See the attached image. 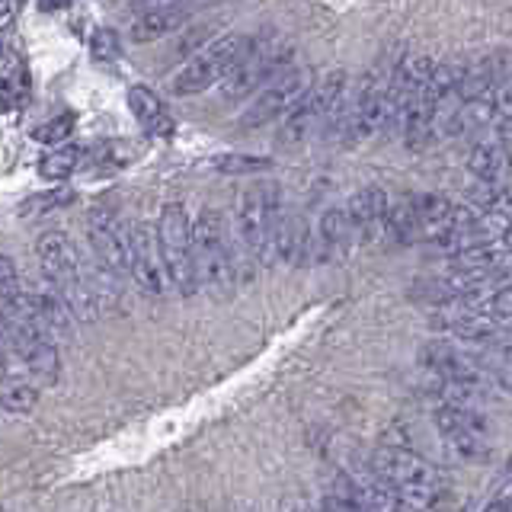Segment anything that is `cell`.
<instances>
[{"label":"cell","instance_id":"obj_12","mask_svg":"<svg viewBox=\"0 0 512 512\" xmlns=\"http://www.w3.org/2000/svg\"><path fill=\"white\" fill-rule=\"evenodd\" d=\"M388 212H391V199L381 186L368 183L362 189H356L346 202V215L352 221V231H356V240H378L388 234Z\"/></svg>","mask_w":512,"mask_h":512},{"label":"cell","instance_id":"obj_18","mask_svg":"<svg viewBox=\"0 0 512 512\" xmlns=\"http://www.w3.org/2000/svg\"><path fill=\"white\" fill-rule=\"evenodd\" d=\"M509 164H512L509 151H506V144L500 138L480 141L468 154V170L477 176V180H496V176H500Z\"/></svg>","mask_w":512,"mask_h":512},{"label":"cell","instance_id":"obj_3","mask_svg":"<svg viewBox=\"0 0 512 512\" xmlns=\"http://www.w3.org/2000/svg\"><path fill=\"white\" fill-rule=\"evenodd\" d=\"M378 477H384L388 484L397 490L400 506L404 509H426L436 506L439 496L445 493V477L432 468L426 458H420L410 448H391L384 445L372 455V464H368Z\"/></svg>","mask_w":512,"mask_h":512},{"label":"cell","instance_id":"obj_19","mask_svg":"<svg viewBox=\"0 0 512 512\" xmlns=\"http://www.w3.org/2000/svg\"><path fill=\"white\" fill-rule=\"evenodd\" d=\"M80 160H84V148H80V144H58L55 151H48L39 160L36 170L48 183H64L68 176H74V170L80 167Z\"/></svg>","mask_w":512,"mask_h":512},{"label":"cell","instance_id":"obj_9","mask_svg":"<svg viewBox=\"0 0 512 512\" xmlns=\"http://www.w3.org/2000/svg\"><path fill=\"white\" fill-rule=\"evenodd\" d=\"M343 96H346V74L343 71H333L324 80H317V84L311 87V93L304 96V100L285 116L279 141L282 144H298V141L308 138L314 128L330 125L333 112H336V106H340Z\"/></svg>","mask_w":512,"mask_h":512},{"label":"cell","instance_id":"obj_17","mask_svg":"<svg viewBox=\"0 0 512 512\" xmlns=\"http://www.w3.org/2000/svg\"><path fill=\"white\" fill-rule=\"evenodd\" d=\"M0 96H4L7 112L26 109V103H29V71L13 48L4 52V84H0Z\"/></svg>","mask_w":512,"mask_h":512},{"label":"cell","instance_id":"obj_7","mask_svg":"<svg viewBox=\"0 0 512 512\" xmlns=\"http://www.w3.org/2000/svg\"><path fill=\"white\" fill-rule=\"evenodd\" d=\"M314 87V71L311 68H285L269 80V87L256 96V100L240 112L237 128L240 132H253V128H263L269 122H276L279 116H288L304 96Z\"/></svg>","mask_w":512,"mask_h":512},{"label":"cell","instance_id":"obj_21","mask_svg":"<svg viewBox=\"0 0 512 512\" xmlns=\"http://www.w3.org/2000/svg\"><path fill=\"white\" fill-rule=\"evenodd\" d=\"M212 167L228 176H253V173L272 170L276 160L260 157V154H218V157H212Z\"/></svg>","mask_w":512,"mask_h":512},{"label":"cell","instance_id":"obj_24","mask_svg":"<svg viewBox=\"0 0 512 512\" xmlns=\"http://www.w3.org/2000/svg\"><path fill=\"white\" fill-rule=\"evenodd\" d=\"M90 55L96 61H116L122 55V39H119V32L116 29H109V26H100L93 32V39H90Z\"/></svg>","mask_w":512,"mask_h":512},{"label":"cell","instance_id":"obj_4","mask_svg":"<svg viewBox=\"0 0 512 512\" xmlns=\"http://www.w3.org/2000/svg\"><path fill=\"white\" fill-rule=\"evenodd\" d=\"M250 42L253 39L244 36V32H228V36L208 42L205 48H199V52L183 64V71L176 74L173 93L176 96H196L202 90H212L215 84H221V80L237 68L240 61H244Z\"/></svg>","mask_w":512,"mask_h":512},{"label":"cell","instance_id":"obj_1","mask_svg":"<svg viewBox=\"0 0 512 512\" xmlns=\"http://www.w3.org/2000/svg\"><path fill=\"white\" fill-rule=\"evenodd\" d=\"M228 218L218 208H202L192 221V256H196L199 285L212 298H228L237 282L247 279L244 260L228 237Z\"/></svg>","mask_w":512,"mask_h":512},{"label":"cell","instance_id":"obj_10","mask_svg":"<svg viewBox=\"0 0 512 512\" xmlns=\"http://www.w3.org/2000/svg\"><path fill=\"white\" fill-rule=\"evenodd\" d=\"M87 237L93 247V260L112 276L122 279L125 272H132V244H128L125 224L109 208H93L87 215Z\"/></svg>","mask_w":512,"mask_h":512},{"label":"cell","instance_id":"obj_2","mask_svg":"<svg viewBox=\"0 0 512 512\" xmlns=\"http://www.w3.org/2000/svg\"><path fill=\"white\" fill-rule=\"evenodd\" d=\"M39 266L45 282L71 304L77 320H93L100 311V295L90 282V272L80 266V256L71 244V237L64 231H45L36 240Z\"/></svg>","mask_w":512,"mask_h":512},{"label":"cell","instance_id":"obj_26","mask_svg":"<svg viewBox=\"0 0 512 512\" xmlns=\"http://www.w3.org/2000/svg\"><path fill=\"white\" fill-rule=\"evenodd\" d=\"M68 4H71V0H39V10H45V13H55V10H64Z\"/></svg>","mask_w":512,"mask_h":512},{"label":"cell","instance_id":"obj_15","mask_svg":"<svg viewBox=\"0 0 512 512\" xmlns=\"http://www.w3.org/2000/svg\"><path fill=\"white\" fill-rule=\"evenodd\" d=\"M189 23V10L180 4H157L148 7L138 20L128 29V39L132 42H157L170 36V32H180Z\"/></svg>","mask_w":512,"mask_h":512},{"label":"cell","instance_id":"obj_25","mask_svg":"<svg viewBox=\"0 0 512 512\" xmlns=\"http://www.w3.org/2000/svg\"><path fill=\"white\" fill-rule=\"evenodd\" d=\"M493 128H496V138H500V141L506 144V148H512V116L500 119Z\"/></svg>","mask_w":512,"mask_h":512},{"label":"cell","instance_id":"obj_14","mask_svg":"<svg viewBox=\"0 0 512 512\" xmlns=\"http://www.w3.org/2000/svg\"><path fill=\"white\" fill-rule=\"evenodd\" d=\"M128 109L138 119V125L154 138H173L176 135V119L167 109V103L151 87H128Z\"/></svg>","mask_w":512,"mask_h":512},{"label":"cell","instance_id":"obj_16","mask_svg":"<svg viewBox=\"0 0 512 512\" xmlns=\"http://www.w3.org/2000/svg\"><path fill=\"white\" fill-rule=\"evenodd\" d=\"M0 404H4L7 416H26L36 410L39 404V388H36V378H26L23 368L16 372L13 362H7L4 368V391H0Z\"/></svg>","mask_w":512,"mask_h":512},{"label":"cell","instance_id":"obj_5","mask_svg":"<svg viewBox=\"0 0 512 512\" xmlns=\"http://www.w3.org/2000/svg\"><path fill=\"white\" fill-rule=\"evenodd\" d=\"M157 234H160V253H164L167 276L176 285V292L186 298L196 295L199 276H196V256H192V224L180 202L160 208Z\"/></svg>","mask_w":512,"mask_h":512},{"label":"cell","instance_id":"obj_27","mask_svg":"<svg viewBox=\"0 0 512 512\" xmlns=\"http://www.w3.org/2000/svg\"><path fill=\"white\" fill-rule=\"evenodd\" d=\"M20 4H23V0H20Z\"/></svg>","mask_w":512,"mask_h":512},{"label":"cell","instance_id":"obj_22","mask_svg":"<svg viewBox=\"0 0 512 512\" xmlns=\"http://www.w3.org/2000/svg\"><path fill=\"white\" fill-rule=\"evenodd\" d=\"M77 202V192L68 189V186H55L48 192H39V196H29L23 205H20V215L23 218H32V215H48V212H58V208H68Z\"/></svg>","mask_w":512,"mask_h":512},{"label":"cell","instance_id":"obj_11","mask_svg":"<svg viewBox=\"0 0 512 512\" xmlns=\"http://www.w3.org/2000/svg\"><path fill=\"white\" fill-rule=\"evenodd\" d=\"M128 244H132V272L128 276L135 279V285L148 295H164L167 288V266H164V253H160V234L151 224H132L128 228Z\"/></svg>","mask_w":512,"mask_h":512},{"label":"cell","instance_id":"obj_6","mask_svg":"<svg viewBox=\"0 0 512 512\" xmlns=\"http://www.w3.org/2000/svg\"><path fill=\"white\" fill-rule=\"evenodd\" d=\"M288 48L272 36V32H263L260 39H253L244 61L237 64V68L221 80V100L224 103H240L247 100V96L266 84V80H272L276 74L285 71V61H288Z\"/></svg>","mask_w":512,"mask_h":512},{"label":"cell","instance_id":"obj_13","mask_svg":"<svg viewBox=\"0 0 512 512\" xmlns=\"http://www.w3.org/2000/svg\"><path fill=\"white\" fill-rule=\"evenodd\" d=\"M352 240H356V231H352L346 205L343 208H327V212L320 215V224H317L314 240H311V263L336 260V256H343L349 250Z\"/></svg>","mask_w":512,"mask_h":512},{"label":"cell","instance_id":"obj_20","mask_svg":"<svg viewBox=\"0 0 512 512\" xmlns=\"http://www.w3.org/2000/svg\"><path fill=\"white\" fill-rule=\"evenodd\" d=\"M477 359L487 368L493 384H500L503 391L512 394V343H487L477 352Z\"/></svg>","mask_w":512,"mask_h":512},{"label":"cell","instance_id":"obj_8","mask_svg":"<svg viewBox=\"0 0 512 512\" xmlns=\"http://www.w3.org/2000/svg\"><path fill=\"white\" fill-rule=\"evenodd\" d=\"M279 208H282V189L276 183H250L237 192V202H234L237 231L253 256H260L266 240L276 231V224L282 218Z\"/></svg>","mask_w":512,"mask_h":512},{"label":"cell","instance_id":"obj_23","mask_svg":"<svg viewBox=\"0 0 512 512\" xmlns=\"http://www.w3.org/2000/svg\"><path fill=\"white\" fill-rule=\"evenodd\" d=\"M74 125H77L74 112H61V116L42 122L36 132H32V138L42 141V144H61V141H68L74 135Z\"/></svg>","mask_w":512,"mask_h":512}]
</instances>
